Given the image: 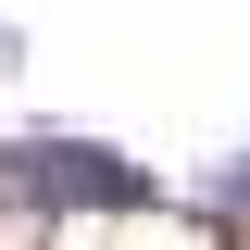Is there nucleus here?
<instances>
[{"label":"nucleus","mask_w":250,"mask_h":250,"mask_svg":"<svg viewBox=\"0 0 250 250\" xmlns=\"http://www.w3.org/2000/svg\"><path fill=\"white\" fill-rule=\"evenodd\" d=\"M213 200H225V213H250V150H238V163L213 175Z\"/></svg>","instance_id":"f03ea898"},{"label":"nucleus","mask_w":250,"mask_h":250,"mask_svg":"<svg viewBox=\"0 0 250 250\" xmlns=\"http://www.w3.org/2000/svg\"><path fill=\"white\" fill-rule=\"evenodd\" d=\"M13 175H25L38 213H150V175L125 150H100V138H25Z\"/></svg>","instance_id":"f257e3e1"},{"label":"nucleus","mask_w":250,"mask_h":250,"mask_svg":"<svg viewBox=\"0 0 250 250\" xmlns=\"http://www.w3.org/2000/svg\"><path fill=\"white\" fill-rule=\"evenodd\" d=\"M13 62H25V38H13V25H0V75H13Z\"/></svg>","instance_id":"7ed1b4c3"}]
</instances>
